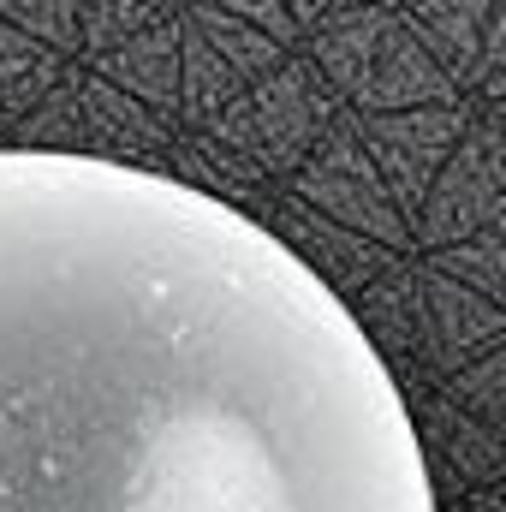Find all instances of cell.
I'll return each mask as SVG.
<instances>
[{
	"label": "cell",
	"instance_id": "6da1fadb",
	"mask_svg": "<svg viewBox=\"0 0 506 512\" xmlns=\"http://www.w3.org/2000/svg\"><path fill=\"white\" fill-rule=\"evenodd\" d=\"M0 512H441L352 304L227 197L0 149Z\"/></svg>",
	"mask_w": 506,
	"mask_h": 512
}]
</instances>
